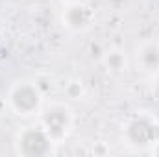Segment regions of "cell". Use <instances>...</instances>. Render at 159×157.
<instances>
[{
    "mask_svg": "<svg viewBox=\"0 0 159 157\" xmlns=\"http://www.w3.org/2000/svg\"><path fill=\"white\" fill-rule=\"evenodd\" d=\"M128 137L133 144L144 146L159 137V128L148 118H135L128 128Z\"/></svg>",
    "mask_w": 159,
    "mask_h": 157,
    "instance_id": "1",
    "label": "cell"
},
{
    "mask_svg": "<svg viewBox=\"0 0 159 157\" xmlns=\"http://www.w3.org/2000/svg\"><path fill=\"white\" fill-rule=\"evenodd\" d=\"M20 150L24 155H44L50 150L48 137L41 129H28L20 137Z\"/></svg>",
    "mask_w": 159,
    "mask_h": 157,
    "instance_id": "2",
    "label": "cell"
},
{
    "mask_svg": "<svg viewBox=\"0 0 159 157\" xmlns=\"http://www.w3.org/2000/svg\"><path fill=\"white\" fill-rule=\"evenodd\" d=\"M13 104L19 111L22 113H30L37 107L39 104V92L32 87V85H20L15 89L13 92Z\"/></svg>",
    "mask_w": 159,
    "mask_h": 157,
    "instance_id": "3",
    "label": "cell"
},
{
    "mask_svg": "<svg viewBox=\"0 0 159 157\" xmlns=\"http://www.w3.org/2000/svg\"><path fill=\"white\" fill-rule=\"evenodd\" d=\"M44 124L50 131V135L54 137H61L67 129V124H69V115L65 109L61 107H54V109H48L46 115H44Z\"/></svg>",
    "mask_w": 159,
    "mask_h": 157,
    "instance_id": "4",
    "label": "cell"
},
{
    "mask_svg": "<svg viewBox=\"0 0 159 157\" xmlns=\"http://www.w3.org/2000/svg\"><path fill=\"white\" fill-rule=\"evenodd\" d=\"M67 19H69V22H70L74 28H81V26H85V24L89 22L91 13H89L85 7H81V6H74V7H70Z\"/></svg>",
    "mask_w": 159,
    "mask_h": 157,
    "instance_id": "5",
    "label": "cell"
},
{
    "mask_svg": "<svg viewBox=\"0 0 159 157\" xmlns=\"http://www.w3.org/2000/svg\"><path fill=\"white\" fill-rule=\"evenodd\" d=\"M143 59H144V63H146L148 67L159 65V50L156 46H148V48L144 50V54H143Z\"/></svg>",
    "mask_w": 159,
    "mask_h": 157,
    "instance_id": "6",
    "label": "cell"
},
{
    "mask_svg": "<svg viewBox=\"0 0 159 157\" xmlns=\"http://www.w3.org/2000/svg\"><path fill=\"white\" fill-rule=\"evenodd\" d=\"M109 63H111V65H113V67L117 69V67H119V56H113V57L109 59Z\"/></svg>",
    "mask_w": 159,
    "mask_h": 157,
    "instance_id": "7",
    "label": "cell"
},
{
    "mask_svg": "<svg viewBox=\"0 0 159 157\" xmlns=\"http://www.w3.org/2000/svg\"><path fill=\"white\" fill-rule=\"evenodd\" d=\"M156 154H157V155H159V146H157V150H156Z\"/></svg>",
    "mask_w": 159,
    "mask_h": 157,
    "instance_id": "8",
    "label": "cell"
},
{
    "mask_svg": "<svg viewBox=\"0 0 159 157\" xmlns=\"http://www.w3.org/2000/svg\"><path fill=\"white\" fill-rule=\"evenodd\" d=\"M157 92H159V81H157Z\"/></svg>",
    "mask_w": 159,
    "mask_h": 157,
    "instance_id": "9",
    "label": "cell"
}]
</instances>
